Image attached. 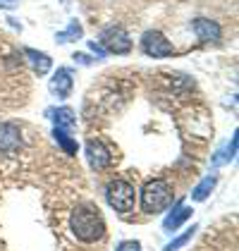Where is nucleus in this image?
Returning <instances> with one entry per match:
<instances>
[{
	"instance_id": "nucleus-20",
	"label": "nucleus",
	"mask_w": 239,
	"mask_h": 251,
	"mask_svg": "<svg viewBox=\"0 0 239 251\" xmlns=\"http://www.w3.org/2000/svg\"><path fill=\"white\" fill-rule=\"evenodd\" d=\"M72 58L77 60V62H81V65H91V60H89V55H84V53H74Z\"/></svg>"
},
{
	"instance_id": "nucleus-3",
	"label": "nucleus",
	"mask_w": 239,
	"mask_h": 251,
	"mask_svg": "<svg viewBox=\"0 0 239 251\" xmlns=\"http://www.w3.org/2000/svg\"><path fill=\"white\" fill-rule=\"evenodd\" d=\"M105 199H108V206L115 208L118 213H129L134 211L137 192H134V187L127 179H113L105 187Z\"/></svg>"
},
{
	"instance_id": "nucleus-9",
	"label": "nucleus",
	"mask_w": 239,
	"mask_h": 251,
	"mask_svg": "<svg viewBox=\"0 0 239 251\" xmlns=\"http://www.w3.org/2000/svg\"><path fill=\"white\" fill-rule=\"evenodd\" d=\"M191 29H194V34H196L203 43H218L220 34H222V29H220L218 22L206 20V17H199V20L191 22Z\"/></svg>"
},
{
	"instance_id": "nucleus-18",
	"label": "nucleus",
	"mask_w": 239,
	"mask_h": 251,
	"mask_svg": "<svg viewBox=\"0 0 239 251\" xmlns=\"http://www.w3.org/2000/svg\"><path fill=\"white\" fill-rule=\"evenodd\" d=\"M118 251H141V244L134 242V239H129V242H122L118 247Z\"/></svg>"
},
{
	"instance_id": "nucleus-10",
	"label": "nucleus",
	"mask_w": 239,
	"mask_h": 251,
	"mask_svg": "<svg viewBox=\"0 0 239 251\" xmlns=\"http://www.w3.org/2000/svg\"><path fill=\"white\" fill-rule=\"evenodd\" d=\"M24 55L29 60V65L34 67V72L43 77V75H48L50 72V67H53V60L48 58L46 53H41V50H34V48H24Z\"/></svg>"
},
{
	"instance_id": "nucleus-19",
	"label": "nucleus",
	"mask_w": 239,
	"mask_h": 251,
	"mask_svg": "<svg viewBox=\"0 0 239 251\" xmlns=\"http://www.w3.org/2000/svg\"><path fill=\"white\" fill-rule=\"evenodd\" d=\"M89 48H91L98 58H105V55H108V53H105V48H103L100 43H96V41H89Z\"/></svg>"
},
{
	"instance_id": "nucleus-5",
	"label": "nucleus",
	"mask_w": 239,
	"mask_h": 251,
	"mask_svg": "<svg viewBox=\"0 0 239 251\" xmlns=\"http://www.w3.org/2000/svg\"><path fill=\"white\" fill-rule=\"evenodd\" d=\"M141 50L148 55V58H167L175 53V46L165 39L160 31L148 29L143 36H141Z\"/></svg>"
},
{
	"instance_id": "nucleus-13",
	"label": "nucleus",
	"mask_w": 239,
	"mask_h": 251,
	"mask_svg": "<svg viewBox=\"0 0 239 251\" xmlns=\"http://www.w3.org/2000/svg\"><path fill=\"white\" fill-rule=\"evenodd\" d=\"M218 184V177L215 175H211V177H203L199 184L194 187V192H191V199L194 201H206L208 196H211V192H213V187Z\"/></svg>"
},
{
	"instance_id": "nucleus-14",
	"label": "nucleus",
	"mask_w": 239,
	"mask_h": 251,
	"mask_svg": "<svg viewBox=\"0 0 239 251\" xmlns=\"http://www.w3.org/2000/svg\"><path fill=\"white\" fill-rule=\"evenodd\" d=\"M53 136H55V141H58L60 146H62V151L70 155L77 153V141L70 136V129H62V127H55V132H53Z\"/></svg>"
},
{
	"instance_id": "nucleus-2",
	"label": "nucleus",
	"mask_w": 239,
	"mask_h": 251,
	"mask_svg": "<svg viewBox=\"0 0 239 251\" xmlns=\"http://www.w3.org/2000/svg\"><path fill=\"white\" fill-rule=\"evenodd\" d=\"M172 199H175V194H172L170 182H165V179H151L141 189V208H143V213H148V215H156V213L165 211L172 203Z\"/></svg>"
},
{
	"instance_id": "nucleus-6",
	"label": "nucleus",
	"mask_w": 239,
	"mask_h": 251,
	"mask_svg": "<svg viewBox=\"0 0 239 251\" xmlns=\"http://www.w3.org/2000/svg\"><path fill=\"white\" fill-rule=\"evenodd\" d=\"M22 149V132L12 122H0V153H17Z\"/></svg>"
},
{
	"instance_id": "nucleus-17",
	"label": "nucleus",
	"mask_w": 239,
	"mask_h": 251,
	"mask_svg": "<svg viewBox=\"0 0 239 251\" xmlns=\"http://www.w3.org/2000/svg\"><path fill=\"white\" fill-rule=\"evenodd\" d=\"M196 230H199V227H196V225H191V230H187L184 234H179L177 239H172V242H170V244L165 247V251H177L179 247H184V244H187V242H189V239L194 237V232H196Z\"/></svg>"
},
{
	"instance_id": "nucleus-4",
	"label": "nucleus",
	"mask_w": 239,
	"mask_h": 251,
	"mask_svg": "<svg viewBox=\"0 0 239 251\" xmlns=\"http://www.w3.org/2000/svg\"><path fill=\"white\" fill-rule=\"evenodd\" d=\"M100 46L105 48V53H115V55H127L132 50V39L129 34L124 31V26L113 24V26H105L100 31Z\"/></svg>"
},
{
	"instance_id": "nucleus-12",
	"label": "nucleus",
	"mask_w": 239,
	"mask_h": 251,
	"mask_svg": "<svg viewBox=\"0 0 239 251\" xmlns=\"http://www.w3.org/2000/svg\"><path fill=\"white\" fill-rule=\"evenodd\" d=\"M48 117H53L55 127H62V129H72L77 125V117L70 108H58V110H48Z\"/></svg>"
},
{
	"instance_id": "nucleus-1",
	"label": "nucleus",
	"mask_w": 239,
	"mask_h": 251,
	"mask_svg": "<svg viewBox=\"0 0 239 251\" xmlns=\"http://www.w3.org/2000/svg\"><path fill=\"white\" fill-rule=\"evenodd\" d=\"M70 227L79 242H98L105 237V220L94 206H77L70 215Z\"/></svg>"
},
{
	"instance_id": "nucleus-11",
	"label": "nucleus",
	"mask_w": 239,
	"mask_h": 251,
	"mask_svg": "<svg viewBox=\"0 0 239 251\" xmlns=\"http://www.w3.org/2000/svg\"><path fill=\"white\" fill-rule=\"evenodd\" d=\"M191 208L189 206H182V201H177V206H175V211L170 213L167 218H165V223H163V230L165 232H175L184 223V220H189L191 218Z\"/></svg>"
},
{
	"instance_id": "nucleus-7",
	"label": "nucleus",
	"mask_w": 239,
	"mask_h": 251,
	"mask_svg": "<svg viewBox=\"0 0 239 251\" xmlns=\"http://www.w3.org/2000/svg\"><path fill=\"white\" fill-rule=\"evenodd\" d=\"M84 151H86V160H89V165H91L94 170H103V168H108V165H110V160H113L110 151H108L100 141H96V139L86 141Z\"/></svg>"
},
{
	"instance_id": "nucleus-16",
	"label": "nucleus",
	"mask_w": 239,
	"mask_h": 251,
	"mask_svg": "<svg viewBox=\"0 0 239 251\" xmlns=\"http://www.w3.org/2000/svg\"><path fill=\"white\" fill-rule=\"evenodd\" d=\"M235 153H237V134L232 136V141L213 158V165H225V163H230V160L235 158Z\"/></svg>"
},
{
	"instance_id": "nucleus-15",
	"label": "nucleus",
	"mask_w": 239,
	"mask_h": 251,
	"mask_svg": "<svg viewBox=\"0 0 239 251\" xmlns=\"http://www.w3.org/2000/svg\"><path fill=\"white\" fill-rule=\"evenodd\" d=\"M84 36V29H81V24L77 20H72L70 24H67V29L65 31H60L58 36H55V41L58 43H70V41H77Z\"/></svg>"
},
{
	"instance_id": "nucleus-8",
	"label": "nucleus",
	"mask_w": 239,
	"mask_h": 251,
	"mask_svg": "<svg viewBox=\"0 0 239 251\" xmlns=\"http://www.w3.org/2000/svg\"><path fill=\"white\" fill-rule=\"evenodd\" d=\"M72 86H74V79H72V70L70 67H60L55 72V77L50 79V94L58 98L72 96Z\"/></svg>"
},
{
	"instance_id": "nucleus-21",
	"label": "nucleus",
	"mask_w": 239,
	"mask_h": 251,
	"mask_svg": "<svg viewBox=\"0 0 239 251\" xmlns=\"http://www.w3.org/2000/svg\"><path fill=\"white\" fill-rule=\"evenodd\" d=\"M15 5H17V0H0V7L2 10H12Z\"/></svg>"
}]
</instances>
